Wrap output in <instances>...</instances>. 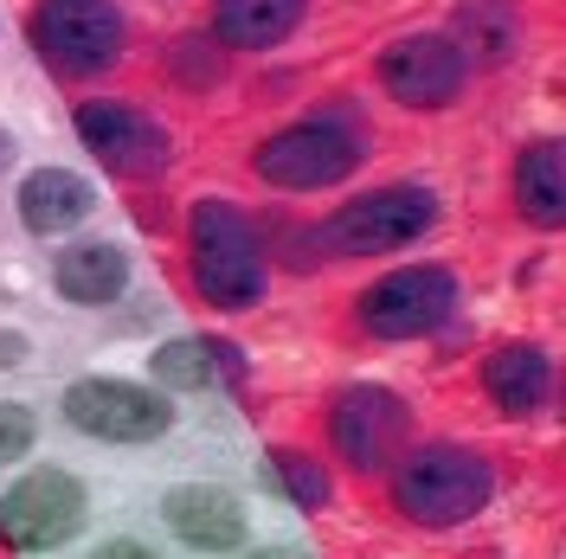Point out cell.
<instances>
[{
	"label": "cell",
	"mask_w": 566,
	"mask_h": 559,
	"mask_svg": "<svg viewBox=\"0 0 566 559\" xmlns=\"http://www.w3.org/2000/svg\"><path fill=\"white\" fill-rule=\"evenodd\" d=\"M495 470L470 444H419L392 463V508L412 527H463L490 508Z\"/></svg>",
	"instance_id": "1"
},
{
	"label": "cell",
	"mask_w": 566,
	"mask_h": 559,
	"mask_svg": "<svg viewBox=\"0 0 566 559\" xmlns=\"http://www.w3.org/2000/svg\"><path fill=\"white\" fill-rule=\"evenodd\" d=\"M187 264H193V289L212 309H251L271 283V257L264 239L232 200H200L187 219Z\"/></svg>",
	"instance_id": "2"
},
{
	"label": "cell",
	"mask_w": 566,
	"mask_h": 559,
	"mask_svg": "<svg viewBox=\"0 0 566 559\" xmlns=\"http://www.w3.org/2000/svg\"><path fill=\"white\" fill-rule=\"evenodd\" d=\"M360 161H367V129L342 109H328V116H303L258 141L251 175L277 193H322V187H342Z\"/></svg>",
	"instance_id": "3"
},
{
	"label": "cell",
	"mask_w": 566,
	"mask_h": 559,
	"mask_svg": "<svg viewBox=\"0 0 566 559\" xmlns=\"http://www.w3.org/2000/svg\"><path fill=\"white\" fill-rule=\"evenodd\" d=\"M27 33L52 77H97L123 59V7L116 0H39Z\"/></svg>",
	"instance_id": "4"
},
{
	"label": "cell",
	"mask_w": 566,
	"mask_h": 559,
	"mask_svg": "<svg viewBox=\"0 0 566 559\" xmlns=\"http://www.w3.org/2000/svg\"><path fill=\"white\" fill-rule=\"evenodd\" d=\"M438 225V193L431 187H374L348 207H335L322 219V245L335 257H380V251H399L424 239Z\"/></svg>",
	"instance_id": "5"
},
{
	"label": "cell",
	"mask_w": 566,
	"mask_h": 559,
	"mask_svg": "<svg viewBox=\"0 0 566 559\" xmlns=\"http://www.w3.org/2000/svg\"><path fill=\"white\" fill-rule=\"evenodd\" d=\"M451 309H458V277L444 264H406L354 296V321L374 341H419L431 328H444Z\"/></svg>",
	"instance_id": "6"
},
{
	"label": "cell",
	"mask_w": 566,
	"mask_h": 559,
	"mask_svg": "<svg viewBox=\"0 0 566 559\" xmlns=\"http://www.w3.org/2000/svg\"><path fill=\"white\" fill-rule=\"evenodd\" d=\"M65 424L97 437V444H155L175 424V405L155 386H136V380H71Z\"/></svg>",
	"instance_id": "7"
},
{
	"label": "cell",
	"mask_w": 566,
	"mask_h": 559,
	"mask_svg": "<svg viewBox=\"0 0 566 559\" xmlns=\"http://www.w3.org/2000/svg\"><path fill=\"white\" fill-rule=\"evenodd\" d=\"M406 437H412V412L387 386H348L328 412V444L360 476L392 470V456H406Z\"/></svg>",
	"instance_id": "8"
},
{
	"label": "cell",
	"mask_w": 566,
	"mask_h": 559,
	"mask_svg": "<svg viewBox=\"0 0 566 559\" xmlns=\"http://www.w3.org/2000/svg\"><path fill=\"white\" fill-rule=\"evenodd\" d=\"M84 483L71 470H33L0 495V540L13 553H45L84 527Z\"/></svg>",
	"instance_id": "9"
},
{
	"label": "cell",
	"mask_w": 566,
	"mask_h": 559,
	"mask_svg": "<svg viewBox=\"0 0 566 559\" xmlns=\"http://www.w3.org/2000/svg\"><path fill=\"white\" fill-rule=\"evenodd\" d=\"M470 84V59L451 33H406L380 52V91L406 109H451Z\"/></svg>",
	"instance_id": "10"
},
{
	"label": "cell",
	"mask_w": 566,
	"mask_h": 559,
	"mask_svg": "<svg viewBox=\"0 0 566 559\" xmlns=\"http://www.w3.org/2000/svg\"><path fill=\"white\" fill-rule=\"evenodd\" d=\"M77 141L104 161L116 180H155L168 161H175V141L155 116H142L129 104H109V97H91L77 104Z\"/></svg>",
	"instance_id": "11"
},
{
	"label": "cell",
	"mask_w": 566,
	"mask_h": 559,
	"mask_svg": "<svg viewBox=\"0 0 566 559\" xmlns=\"http://www.w3.org/2000/svg\"><path fill=\"white\" fill-rule=\"evenodd\" d=\"M161 521L175 527L193 553H232L245 540V508L212 483H180L161 495Z\"/></svg>",
	"instance_id": "12"
},
{
	"label": "cell",
	"mask_w": 566,
	"mask_h": 559,
	"mask_svg": "<svg viewBox=\"0 0 566 559\" xmlns=\"http://www.w3.org/2000/svg\"><path fill=\"white\" fill-rule=\"evenodd\" d=\"M483 392H490V405L502 419H534L554 399V360L534 341H509L483 360Z\"/></svg>",
	"instance_id": "13"
},
{
	"label": "cell",
	"mask_w": 566,
	"mask_h": 559,
	"mask_svg": "<svg viewBox=\"0 0 566 559\" xmlns=\"http://www.w3.org/2000/svg\"><path fill=\"white\" fill-rule=\"evenodd\" d=\"M91 212H97V193H91V180L71 175V168H33L20 180V225L33 239H59L71 225H84Z\"/></svg>",
	"instance_id": "14"
},
{
	"label": "cell",
	"mask_w": 566,
	"mask_h": 559,
	"mask_svg": "<svg viewBox=\"0 0 566 559\" xmlns=\"http://www.w3.org/2000/svg\"><path fill=\"white\" fill-rule=\"evenodd\" d=\"M52 283H59V296L77 303V309H109L129 289V251L109 245V239H84V245L59 251Z\"/></svg>",
	"instance_id": "15"
},
{
	"label": "cell",
	"mask_w": 566,
	"mask_h": 559,
	"mask_svg": "<svg viewBox=\"0 0 566 559\" xmlns=\"http://www.w3.org/2000/svg\"><path fill=\"white\" fill-rule=\"evenodd\" d=\"M310 0H212V33L232 52H264L303 27Z\"/></svg>",
	"instance_id": "16"
},
{
	"label": "cell",
	"mask_w": 566,
	"mask_h": 559,
	"mask_svg": "<svg viewBox=\"0 0 566 559\" xmlns=\"http://www.w3.org/2000/svg\"><path fill=\"white\" fill-rule=\"evenodd\" d=\"M148 367H155V380H161V386H180V392L239 386V373H245V360H239V348H232V341H200V335L155 348V354H148Z\"/></svg>",
	"instance_id": "17"
},
{
	"label": "cell",
	"mask_w": 566,
	"mask_h": 559,
	"mask_svg": "<svg viewBox=\"0 0 566 559\" xmlns=\"http://www.w3.org/2000/svg\"><path fill=\"white\" fill-rule=\"evenodd\" d=\"M515 207L528 225L541 232H554L566 219V168H560V141H534L522 148V161H515Z\"/></svg>",
	"instance_id": "18"
},
{
	"label": "cell",
	"mask_w": 566,
	"mask_h": 559,
	"mask_svg": "<svg viewBox=\"0 0 566 559\" xmlns=\"http://www.w3.org/2000/svg\"><path fill=\"white\" fill-rule=\"evenodd\" d=\"M515 33H522V27H515L509 0H470L458 13V52L463 59H470V52H476V59H509V52H515Z\"/></svg>",
	"instance_id": "19"
},
{
	"label": "cell",
	"mask_w": 566,
	"mask_h": 559,
	"mask_svg": "<svg viewBox=\"0 0 566 559\" xmlns=\"http://www.w3.org/2000/svg\"><path fill=\"white\" fill-rule=\"evenodd\" d=\"M271 463H277V483H283V495H290L296 508H310V515L328 508V470H322L310 451H277Z\"/></svg>",
	"instance_id": "20"
},
{
	"label": "cell",
	"mask_w": 566,
	"mask_h": 559,
	"mask_svg": "<svg viewBox=\"0 0 566 559\" xmlns=\"http://www.w3.org/2000/svg\"><path fill=\"white\" fill-rule=\"evenodd\" d=\"M39 437V419L27 405H13V399H0V463H13V456H27Z\"/></svg>",
	"instance_id": "21"
},
{
	"label": "cell",
	"mask_w": 566,
	"mask_h": 559,
	"mask_svg": "<svg viewBox=\"0 0 566 559\" xmlns=\"http://www.w3.org/2000/svg\"><path fill=\"white\" fill-rule=\"evenodd\" d=\"M91 559H161V553H155V547H142V540H104Z\"/></svg>",
	"instance_id": "22"
},
{
	"label": "cell",
	"mask_w": 566,
	"mask_h": 559,
	"mask_svg": "<svg viewBox=\"0 0 566 559\" xmlns=\"http://www.w3.org/2000/svg\"><path fill=\"white\" fill-rule=\"evenodd\" d=\"M7 161H13V136H7V129H0V168H7Z\"/></svg>",
	"instance_id": "23"
},
{
	"label": "cell",
	"mask_w": 566,
	"mask_h": 559,
	"mask_svg": "<svg viewBox=\"0 0 566 559\" xmlns=\"http://www.w3.org/2000/svg\"><path fill=\"white\" fill-rule=\"evenodd\" d=\"M283 559H296V553H283Z\"/></svg>",
	"instance_id": "24"
}]
</instances>
